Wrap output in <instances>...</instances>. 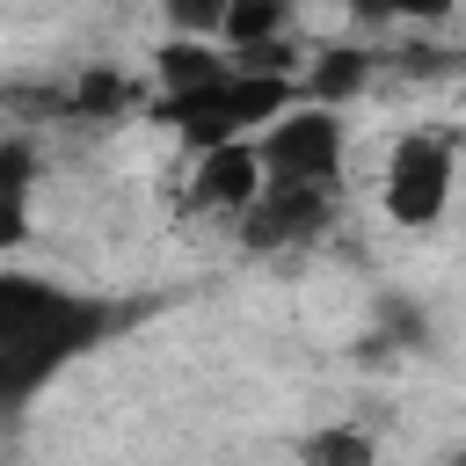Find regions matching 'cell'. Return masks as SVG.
Here are the masks:
<instances>
[{
	"label": "cell",
	"mask_w": 466,
	"mask_h": 466,
	"mask_svg": "<svg viewBox=\"0 0 466 466\" xmlns=\"http://www.w3.org/2000/svg\"><path fill=\"white\" fill-rule=\"evenodd\" d=\"M189 197L204 204V211H248L255 197H262V167H255V146L240 138V146H211V153H197V182H189Z\"/></svg>",
	"instance_id": "8992f818"
},
{
	"label": "cell",
	"mask_w": 466,
	"mask_h": 466,
	"mask_svg": "<svg viewBox=\"0 0 466 466\" xmlns=\"http://www.w3.org/2000/svg\"><path fill=\"white\" fill-rule=\"evenodd\" d=\"M299 459H306V466H371V437L350 430V422H335V430H313V437L299 444Z\"/></svg>",
	"instance_id": "30bf717a"
},
{
	"label": "cell",
	"mask_w": 466,
	"mask_h": 466,
	"mask_svg": "<svg viewBox=\"0 0 466 466\" xmlns=\"http://www.w3.org/2000/svg\"><path fill=\"white\" fill-rule=\"evenodd\" d=\"M29 182H36V153L0 146V248H15L29 233Z\"/></svg>",
	"instance_id": "52a82bcc"
},
{
	"label": "cell",
	"mask_w": 466,
	"mask_h": 466,
	"mask_svg": "<svg viewBox=\"0 0 466 466\" xmlns=\"http://www.w3.org/2000/svg\"><path fill=\"white\" fill-rule=\"evenodd\" d=\"M284 109H291V73H262V66H240V58H233L226 73H211L204 87L160 102V116H167L197 153L240 146L255 124H269V116H284Z\"/></svg>",
	"instance_id": "7a4b0ae2"
},
{
	"label": "cell",
	"mask_w": 466,
	"mask_h": 466,
	"mask_svg": "<svg viewBox=\"0 0 466 466\" xmlns=\"http://www.w3.org/2000/svg\"><path fill=\"white\" fill-rule=\"evenodd\" d=\"M226 66H233V58H218L211 44H189V36H182V44L160 51V87H167V95H189V87H204V80L226 73Z\"/></svg>",
	"instance_id": "ba28073f"
},
{
	"label": "cell",
	"mask_w": 466,
	"mask_h": 466,
	"mask_svg": "<svg viewBox=\"0 0 466 466\" xmlns=\"http://www.w3.org/2000/svg\"><path fill=\"white\" fill-rule=\"evenodd\" d=\"M109 328H124V313L109 299L73 291V284H44V277H22V269H0V408L36 400Z\"/></svg>",
	"instance_id": "6da1fadb"
},
{
	"label": "cell",
	"mask_w": 466,
	"mask_h": 466,
	"mask_svg": "<svg viewBox=\"0 0 466 466\" xmlns=\"http://www.w3.org/2000/svg\"><path fill=\"white\" fill-rule=\"evenodd\" d=\"M262 189H335L342 175V124L328 109H284L269 116L262 146H255Z\"/></svg>",
	"instance_id": "3957f363"
},
{
	"label": "cell",
	"mask_w": 466,
	"mask_h": 466,
	"mask_svg": "<svg viewBox=\"0 0 466 466\" xmlns=\"http://www.w3.org/2000/svg\"><path fill=\"white\" fill-rule=\"evenodd\" d=\"M328 218H335V189H262L240 211V240L248 248H291V240H313Z\"/></svg>",
	"instance_id": "5b68a950"
},
{
	"label": "cell",
	"mask_w": 466,
	"mask_h": 466,
	"mask_svg": "<svg viewBox=\"0 0 466 466\" xmlns=\"http://www.w3.org/2000/svg\"><path fill=\"white\" fill-rule=\"evenodd\" d=\"M357 15H371V22H437V15H451V0H350Z\"/></svg>",
	"instance_id": "7c38bea8"
},
{
	"label": "cell",
	"mask_w": 466,
	"mask_h": 466,
	"mask_svg": "<svg viewBox=\"0 0 466 466\" xmlns=\"http://www.w3.org/2000/svg\"><path fill=\"white\" fill-rule=\"evenodd\" d=\"M226 7H233V0H167V15H175L182 29H218Z\"/></svg>",
	"instance_id": "4fadbf2b"
},
{
	"label": "cell",
	"mask_w": 466,
	"mask_h": 466,
	"mask_svg": "<svg viewBox=\"0 0 466 466\" xmlns=\"http://www.w3.org/2000/svg\"><path fill=\"white\" fill-rule=\"evenodd\" d=\"M131 102H138V87H131L124 73H87V80L66 95L73 116H116V109H131Z\"/></svg>",
	"instance_id": "8fae6325"
},
{
	"label": "cell",
	"mask_w": 466,
	"mask_h": 466,
	"mask_svg": "<svg viewBox=\"0 0 466 466\" xmlns=\"http://www.w3.org/2000/svg\"><path fill=\"white\" fill-rule=\"evenodd\" d=\"M451 167H459V153L444 131H408L386 153V218L393 226H437L451 204Z\"/></svg>",
	"instance_id": "277c9868"
},
{
	"label": "cell",
	"mask_w": 466,
	"mask_h": 466,
	"mask_svg": "<svg viewBox=\"0 0 466 466\" xmlns=\"http://www.w3.org/2000/svg\"><path fill=\"white\" fill-rule=\"evenodd\" d=\"M364 73H371V66H364V51H320V66H313V80H306V87H313V109H328V102L357 95V87H364Z\"/></svg>",
	"instance_id": "9c48e42d"
}]
</instances>
